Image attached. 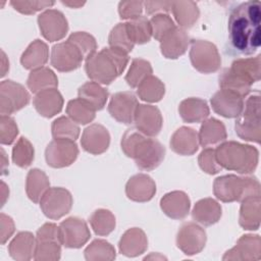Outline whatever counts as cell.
I'll return each mask as SVG.
<instances>
[{
	"label": "cell",
	"instance_id": "1f68e13d",
	"mask_svg": "<svg viewBox=\"0 0 261 261\" xmlns=\"http://www.w3.org/2000/svg\"><path fill=\"white\" fill-rule=\"evenodd\" d=\"M260 196L250 197L242 201L239 223L246 230H256L260 226Z\"/></svg>",
	"mask_w": 261,
	"mask_h": 261
},
{
	"label": "cell",
	"instance_id": "6da1fadb",
	"mask_svg": "<svg viewBox=\"0 0 261 261\" xmlns=\"http://www.w3.org/2000/svg\"><path fill=\"white\" fill-rule=\"evenodd\" d=\"M260 2L247 1L233 7L228 18L227 52L252 55L260 47Z\"/></svg>",
	"mask_w": 261,
	"mask_h": 261
},
{
	"label": "cell",
	"instance_id": "603a6c76",
	"mask_svg": "<svg viewBox=\"0 0 261 261\" xmlns=\"http://www.w3.org/2000/svg\"><path fill=\"white\" fill-rule=\"evenodd\" d=\"M161 210L172 219H184L190 211L189 196L182 191H173L165 194L160 200Z\"/></svg>",
	"mask_w": 261,
	"mask_h": 261
},
{
	"label": "cell",
	"instance_id": "816d5d0a",
	"mask_svg": "<svg viewBox=\"0 0 261 261\" xmlns=\"http://www.w3.org/2000/svg\"><path fill=\"white\" fill-rule=\"evenodd\" d=\"M198 163L200 168L208 174L218 173L222 169L216 159L214 148H204L198 157Z\"/></svg>",
	"mask_w": 261,
	"mask_h": 261
},
{
	"label": "cell",
	"instance_id": "ffe728a7",
	"mask_svg": "<svg viewBox=\"0 0 261 261\" xmlns=\"http://www.w3.org/2000/svg\"><path fill=\"white\" fill-rule=\"evenodd\" d=\"M110 144V135L105 126L93 123L87 126L82 135L81 145L83 149L93 155L104 153Z\"/></svg>",
	"mask_w": 261,
	"mask_h": 261
},
{
	"label": "cell",
	"instance_id": "7bdbcfd3",
	"mask_svg": "<svg viewBox=\"0 0 261 261\" xmlns=\"http://www.w3.org/2000/svg\"><path fill=\"white\" fill-rule=\"evenodd\" d=\"M153 72L151 63L142 58L133 59L127 73L125 74V82L130 88H138V86Z\"/></svg>",
	"mask_w": 261,
	"mask_h": 261
},
{
	"label": "cell",
	"instance_id": "6125c7cd",
	"mask_svg": "<svg viewBox=\"0 0 261 261\" xmlns=\"http://www.w3.org/2000/svg\"><path fill=\"white\" fill-rule=\"evenodd\" d=\"M151 258H155V259H166L164 256H161V255H150V256H147V257H145V259H151Z\"/></svg>",
	"mask_w": 261,
	"mask_h": 261
},
{
	"label": "cell",
	"instance_id": "bcb514c9",
	"mask_svg": "<svg viewBox=\"0 0 261 261\" xmlns=\"http://www.w3.org/2000/svg\"><path fill=\"white\" fill-rule=\"evenodd\" d=\"M34 156L35 151L31 142L24 137L19 138L12 149L13 163L21 168H27L34 161Z\"/></svg>",
	"mask_w": 261,
	"mask_h": 261
},
{
	"label": "cell",
	"instance_id": "db71d44e",
	"mask_svg": "<svg viewBox=\"0 0 261 261\" xmlns=\"http://www.w3.org/2000/svg\"><path fill=\"white\" fill-rule=\"evenodd\" d=\"M144 8L142 1H121L118 4V13L121 19H134L141 16Z\"/></svg>",
	"mask_w": 261,
	"mask_h": 261
},
{
	"label": "cell",
	"instance_id": "7c38bea8",
	"mask_svg": "<svg viewBox=\"0 0 261 261\" xmlns=\"http://www.w3.org/2000/svg\"><path fill=\"white\" fill-rule=\"evenodd\" d=\"M59 236L62 246L77 249L89 241L91 232L84 219L71 216L59 224Z\"/></svg>",
	"mask_w": 261,
	"mask_h": 261
},
{
	"label": "cell",
	"instance_id": "f1b7e54d",
	"mask_svg": "<svg viewBox=\"0 0 261 261\" xmlns=\"http://www.w3.org/2000/svg\"><path fill=\"white\" fill-rule=\"evenodd\" d=\"M221 206L212 198L199 200L192 211L193 219L205 226L216 223L221 217Z\"/></svg>",
	"mask_w": 261,
	"mask_h": 261
},
{
	"label": "cell",
	"instance_id": "c3c4849f",
	"mask_svg": "<svg viewBox=\"0 0 261 261\" xmlns=\"http://www.w3.org/2000/svg\"><path fill=\"white\" fill-rule=\"evenodd\" d=\"M67 40L71 42L81 51L85 60L88 59L91 55H93L96 52V49H97L96 40L89 33L75 32V33H72Z\"/></svg>",
	"mask_w": 261,
	"mask_h": 261
},
{
	"label": "cell",
	"instance_id": "f6af8a7d",
	"mask_svg": "<svg viewBox=\"0 0 261 261\" xmlns=\"http://www.w3.org/2000/svg\"><path fill=\"white\" fill-rule=\"evenodd\" d=\"M85 258L89 261L115 259L114 247L105 240H94L85 250Z\"/></svg>",
	"mask_w": 261,
	"mask_h": 261
},
{
	"label": "cell",
	"instance_id": "e575fe53",
	"mask_svg": "<svg viewBox=\"0 0 261 261\" xmlns=\"http://www.w3.org/2000/svg\"><path fill=\"white\" fill-rule=\"evenodd\" d=\"M27 86L34 94L48 89L58 87V79L54 71L49 67H41L32 70L27 80Z\"/></svg>",
	"mask_w": 261,
	"mask_h": 261
},
{
	"label": "cell",
	"instance_id": "4fadbf2b",
	"mask_svg": "<svg viewBox=\"0 0 261 261\" xmlns=\"http://www.w3.org/2000/svg\"><path fill=\"white\" fill-rule=\"evenodd\" d=\"M85 60L81 51L68 40L55 44L51 49V65L61 72H69L79 68Z\"/></svg>",
	"mask_w": 261,
	"mask_h": 261
},
{
	"label": "cell",
	"instance_id": "d4e9b609",
	"mask_svg": "<svg viewBox=\"0 0 261 261\" xmlns=\"http://www.w3.org/2000/svg\"><path fill=\"white\" fill-rule=\"evenodd\" d=\"M199 145L198 133L188 126L177 128L170 139V148L178 155H193L198 151Z\"/></svg>",
	"mask_w": 261,
	"mask_h": 261
},
{
	"label": "cell",
	"instance_id": "f35d334b",
	"mask_svg": "<svg viewBox=\"0 0 261 261\" xmlns=\"http://www.w3.org/2000/svg\"><path fill=\"white\" fill-rule=\"evenodd\" d=\"M137 94L143 101L155 103L163 98L165 86L158 77L151 74L138 86Z\"/></svg>",
	"mask_w": 261,
	"mask_h": 261
},
{
	"label": "cell",
	"instance_id": "8d00e7d4",
	"mask_svg": "<svg viewBox=\"0 0 261 261\" xmlns=\"http://www.w3.org/2000/svg\"><path fill=\"white\" fill-rule=\"evenodd\" d=\"M219 87L223 90H228L239 94L243 98L247 97L251 91L252 85L244 77L233 72L229 67L224 68L218 76Z\"/></svg>",
	"mask_w": 261,
	"mask_h": 261
},
{
	"label": "cell",
	"instance_id": "94428289",
	"mask_svg": "<svg viewBox=\"0 0 261 261\" xmlns=\"http://www.w3.org/2000/svg\"><path fill=\"white\" fill-rule=\"evenodd\" d=\"M1 154H2V173H4V171H5V166H7L8 165V161H6V154H5V152H4V150L3 149H1Z\"/></svg>",
	"mask_w": 261,
	"mask_h": 261
},
{
	"label": "cell",
	"instance_id": "ac0fdd59",
	"mask_svg": "<svg viewBox=\"0 0 261 261\" xmlns=\"http://www.w3.org/2000/svg\"><path fill=\"white\" fill-rule=\"evenodd\" d=\"M136 128L148 137L157 136L162 127L163 118L160 110L153 105L139 104L135 113Z\"/></svg>",
	"mask_w": 261,
	"mask_h": 261
},
{
	"label": "cell",
	"instance_id": "8fae6325",
	"mask_svg": "<svg viewBox=\"0 0 261 261\" xmlns=\"http://www.w3.org/2000/svg\"><path fill=\"white\" fill-rule=\"evenodd\" d=\"M79 155L75 141L67 139H54L45 150V159L49 166L62 168L72 164Z\"/></svg>",
	"mask_w": 261,
	"mask_h": 261
},
{
	"label": "cell",
	"instance_id": "30bf717a",
	"mask_svg": "<svg viewBox=\"0 0 261 261\" xmlns=\"http://www.w3.org/2000/svg\"><path fill=\"white\" fill-rule=\"evenodd\" d=\"M30 94L27 89L13 81L6 80L0 84V113L1 115H10L30 102Z\"/></svg>",
	"mask_w": 261,
	"mask_h": 261
},
{
	"label": "cell",
	"instance_id": "680465c9",
	"mask_svg": "<svg viewBox=\"0 0 261 261\" xmlns=\"http://www.w3.org/2000/svg\"><path fill=\"white\" fill-rule=\"evenodd\" d=\"M1 187H2V202H1V205L3 206L5 204V201L9 195V190L7 188V186L5 185L4 181L1 182Z\"/></svg>",
	"mask_w": 261,
	"mask_h": 261
},
{
	"label": "cell",
	"instance_id": "60d3db41",
	"mask_svg": "<svg viewBox=\"0 0 261 261\" xmlns=\"http://www.w3.org/2000/svg\"><path fill=\"white\" fill-rule=\"evenodd\" d=\"M128 36L132 42L136 44H145L151 40L152 30L150 20L146 16H139L137 18L127 20L125 22Z\"/></svg>",
	"mask_w": 261,
	"mask_h": 261
},
{
	"label": "cell",
	"instance_id": "ba28073f",
	"mask_svg": "<svg viewBox=\"0 0 261 261\" xmlns=\"http://www.w3.org/2000/svg\"><path fill=\"white\" fill-rule=\"evenodd\" d=\"M191 63L201 73L217 71L221 65V58L217 47L206 40H191Z\"/></svg>",
	"mask_w": 261,
	"mask_h": 261
},
{
	"label": "cell",
	"instance_id": "ab89813d",
	"mask_svg": "<svg viewBox=\"0 0 261 261\" xmlns=\"http://www.w3.org/2000/svg\"><path fill=\"white\" fill-rule=\"evenodd\" d=\"M66 114L77 124H87L94 120L96 110L87 102L80 98L68 101L66 105Z\"/></svg>",
	"mask_w": 261,
	"mask_h": 261
},
{
	"label": "cell",
	"instance_id": "7402d4cb",
	"mask_svg": "<svg viewBox=\"0 0 261 261\" xmlns=\"http://www.w3.org/2000/svg\"><path fill=\"white\" fill-rule=\"evenodd\" d=\"M191 39L186 30L175 27L160 42V50L162 55L168 59H176L186 53Z\"/></svg>",
	"mask_w": 261,
	"mask_h": 261
},
{
	"label": "cell",
	"instance_id": "5bb4252c",
	"mask_svg": "<svg viewBox=\"0 0 261 261\" xmlns=\"http://www.w3.org/2000/svg\"><path fill=\"white\" fill-rule=\"evenodd\" d=\"M207 236L200 225L195 222H185L176 234V245L186 255L192 256L200 253L206 244Z\"/></svg>",
	"mask_w": 261,
	"mask_h": 261
},
{
	"label": "cell",
	"instance_id": "e0dca14e",
	"mask_svg": "<svg viewBox=\"0 0 261 261\" xmlns=\"http://www.w3.org/2000/svg\"><path fill=\"white\" fill-rule=\"evenodd\" d=\"M223 260H245L257 261L261 259V239L258 234H244L242 236L236 246L222 257Z\"/></svg>",
	"mask_w": 261,
	"mask_h": 261
},
{
	"label": "cell",
	"instance_id": "d6986e66",
	"mask_svg": "<svg viewBox=\"0 0 261 261\" xmlns=\"http://www.w3.org/2000/svg\"><path fill=\"white\" fill-rule=\"evenodd\" d=\"M244 98L237 93L220 89L211 98L213 110L226 118L238 117L244 108Z\"/></svg>",
	"mask_w": 261,
	"mask_h": 261
},
{
	"label": "cell",
	"instance_id": "d6a6232c",
	"mask_svg": "<svg viewBox=\"0 0 261 261\" xmlns=\"http://www.w3.org/2000/svg\"><path fill=\"white\" fill-rule=\"evenodd\" d=\"M50 189V181L46 173L38 168L28 172L25 179V192L31 201L40 203L44 194Z\"/></svg>",
	"mask_w": 261,
	"mask_h": 261
},
{
	"label": "cell",
	"instance_id": "11a10c76",
	"mask_svg": "<svg viewBox=\"0 0 261 261\" xmlns=\"http://www.w3.org/2000/svg\"><path fill=\"white\" fill-rule=\"evenodd\" d=\"M172 1H146L144 8L149 15L167 14L171 10Z\"/></svg>",
	"mask_w": 261,
	"mask_h": 261
},
{
	"label": "cell",
	"instance_id": "6f0895ef",
	"mask_svg": "<svg viewBox=\"0 0 261 261\" xmlns=\"http://www.w3.org/2000/svg\"><path fill=\"white\" fill-rule=\"evenodd\" d=\"M1 55H2V58H1V63H2V66H1V76H4L6 74V72L9 70V61L7 60L6 55H5L3 50L1 51Z\"/></svg>",
	"mask_w": 261,
	"mask_h": 261
},
{
	"label": "cell",
	"instance_id": "277c9868",
	"mask_svg": "<svg viewBox=\"0 0 261 261\" xmlns=\"http://www.w3.org/2000/svg\"><path fill=\"white\" fill-rule=\"evenodd\" d=\"M215 155L222 168L241 174L252 173L256 169L259 160V152L255 147L234 141L220 144L215 149Z\"/></svg>",
	"mask_w": 261,
	"mask_h": 261
},
{
	"label": "cell",
	"instance_id": "484cf974",
	"mask_svg": "<svg viewBox=\"0 0 261 261\" xmlns=\"http://www.w3.org/2000/svg\"><path fill=\"white\" fill-rule=\"evenodd\" d=\"M198 138L199 144L203 148H214L225 142L227 135L225 126L220 120L209 118L203 121Z\"/></svg>",
	"mask_w": 261,
	"mask_h": 261
},
{
	"label": "cell",
	"instance_id": "d590c367",
	"mask_svg": "<svg viewBox=\"0 0 261 261\" xmlns=\"http://www.w3.org/2000/svg\"><path fill=\"white\" fill-rule=\"evenodd\" d=\"M79 98L87 102L96 111L104 108L108 100V91L100 84L95 82H87L80 87Z\"/></svg>",
	"mask_w": 261,
	"mask_h": 261
},
{
	"label": "cell",
	"instance_id": "2e32d148",
	"mask_svg": "<svg viewBox=\"0 0 261 261\" xmlns=\"http://www.w3.org/2000/svg\"><path fill=\"white\" fill-rule=\"evenodd\" d=\"M139 105L136 95L128 91L117 92L112 95L109 104L108 112L116 121L124 124L134 122L135 113Z\"/></svg>",
	"mask_w": 261,
	"mask_h": 261
},
{
	"label": "cell",
	"instance_id": "f907efd6",
	"mask_svg": "<svg viewBox=\"0 0 261 261\" xmlns=\"http://www.w3.org/2000/svg\"><path fill=\"white\" fill-rule=\"evenodd\" d=\"M18 134V127L15 120L9 115L0 117V142L2 145H11Z\"/></svg>",
	"mask_w": 261,
	"mask_h": 261
},
{
	"label": "cell",
	"instance_id": "f546056e",
	"mask_svg": "<svg viewBox=\"0 0 261 261\" xmlns=\"http://www.w3.org/2000/svg\"><path fill=\"white\" fill-rule=\"evenodd\" d=\"M49 58V49L45 42L37 39L33 41L23 51L20 57V63L25 69L35 70L47 63Z\"/></svg>",
	"mask_w": 261,
	"mask_h": 261
},
{
	"label": "cell",
	"instance_id": "52a82bcc",
	"mask_svg": "<svg viewBox=\"0 0 261 261\" xmlns=\"http://www.w3.org/2000/svg\"><path fill=\"white\" fill-rule=\"evenodd\" d=\"M60 255L59 225L47 222L37 230L34 259L37 261H56L60 259Z\"/></svg>",
	"mask_w": 261,
	"mask_h": 261
},
{
	"label": "cell",
	"instance_id": "7a4b0ae2",
	"mask_svg": "<svg viewBox=\"0 0 261 261\" xmlns=\"http://www.w3.org/2000/svg\"><path fill=\"white\" fill-rule=\"evenodd\" d=\"M121 149L127 157L135 160L139 169L144 171L158 167L165 156V148L159 141L136 127H130L123 134Z\"/></svg>",
	"mask_w": 261,
	"mask_h": 261
},
{
	"label": "cell",
	"instance_id": "f5cc1de1",
	"mask_svg": "<svg viewBox=\"0 0 261 261\" xmlns=\"http://www.w3.org/2000/svg\"><path fill=\"white\" fill-rule=\"evenodd\" d=\"M53 1H10V5L22 14H34L45 8H50L54 5Z\"/></svg>",
	"mask_w": 261,
	"mask_h": 261
},
{
	"label": "cell",
	"instance_id": "681fc988",
	"mask_svg": "<svg viewBox=\"0 0 261 261\" xmlns=\"http://www.w3.org/2000/svg\"><path fill=\"white\" fill-rule=\"evenodd\" d=\"M152 37L161 42L162 39L168 35L176 25L168 14H156L150 19Z\"/></svg>",
	"mask_w": 261,
	"mask_h": 261
},
{
	"label": "cell",
	"instance_id": "91938a15",
	"mask_svg": "<svg viewBox=\"0 0 261 261\" xmlns=\"http://www.w3.org/2000/svg\"><path fill=\"white\" fill-rule=\"evenodd\" d=\"M62 4H64L65 6H68L70 8H80L83 5H85V2H77V1H73V2H69V1H62Z\"/></svg>",
	"mask_w": 261,
	"mask_h": 261
},
{
	"label": "cell",
	"instance_id": "3957f363",
	"mask_svg": "<svg viewBox=\"0 0 261 261\" xmlns=\"http://www.w3.org/2000/svg\"><path fill=\"white\" fill-rule=\"evenodd\" d=\"M128 55L121 50L107 47L95 52L85 62L88 77L100 85H109L125 69Z\"/></svg>",
	"mask_w": 261,
	"mask_h": 261
},
{
	"label": "cell",
	"instance_id": "9a60e30c",
	"mask_svg": "<svg viewBox=\"0 0 261 261\" xmlns=\"http://www.w3.org/2000/svg\"><path fill=\"white\" fill-rule=\"evenodd\" d=\"M38 24L43 37L49 42H56L65 37L68 22L64 14L57 9H47L38 16Z\"/></svg>",
	"mask_w": 261,
	"mask_h": 261
},
{
	"label": "cell",
	"instance_id": "cb8c5ba5",
	"mask_svg": "<svg viewBox=\"0 0 261 261\" xmlns=\"http://www.w3.org/2000/svg\"><path fill=\"white\" fill-rule=\"evenodd\" d=\"M33 104L40 115L49 118L62 110L63 97L57 88L48 89L37 93Z\"/></svg>",
	"mask_w": 261,
	"mask_h": 261
},
{
	"label": "cell",
	"instance_id": "83f0119b",
	"mask_svg": "<svg viewBox=\"0 0 261 261\" xmlns=\"http://www.w3.org/2000/svg\"><path fill=\"white\" fill-rule=\"evenodd\" d=\"M181 119L189 123L203 122L209 116L210 110L207 102L200 98H187L178 106Z\"/></svg>",
	"mask_w": 261,
	"mask_h": 261
},
{
	"label": "cell",
	"instance_id": "b9f144b4",
	"mask_svg": "<svg viewBox=\"0 0 261 261\" xmlns=\"http://www.w3.org/2000/svg\"><path fill=\"white\" fill-rule=\"evenodd\" d=\"M89 222L98 236H108L115 228V216L107 209L95 210L90 216Z\"/></svg>",
	"mask_w": 261,
	"mask_h": 261
},
{
	"label": "cell",
	"instance_id": "9c48e42d",
	"mask_svg": "<svg viewBox=\"0 0 261 261\" xmlns=\"http://www.w3.org/2000/svg\"><path fill=\"white\" fill-rule=\"evenodd\" d=\"M72 196L64 188H50L40 201V207L44 215L50 219L57 220L66 215L72 207Z\"/></svg>",
	"mask_w": 261,
	"mask_h": 261
},
{
	"label": "cell",
	"instance_id": "836d02e7",
	"mask_svg": "<svg viewBox=\"0 0 261 261\" xmlns=\"http://www.w3.org/2000/svg\"><path fill=\"white\" fill-rule=\"evenodd\" d=\"M172 14L179 28L191 29L200 16L198 5L194 1H172Z\"/></svg>",
	"mask_w": 261,
	"mask_h": 261
},
{
	"label": "cell",
	"instance_id": "4316f807",
	"mask_svg": "<svg viewBox=\"0 0 261 261\" xmlns=\"http://www.w3.org/2000/svg\"><path fill=\"white\" fill-rule=\"evenodd\" d=\"M119 252L127 257H137L148 248L146 233L139 227L128 228L120 238L118 244Z\"/></svg>",
	"mask_w": 261,
	"mask_h": 261
},
{
	"label": "cell",
	"instance_id": "44dd1931",
	"mask_svg": "<svg viewBox=\"0 0 261 261\" xmlns=\"http://www.w3.org/2000/svg\"><path fill=\"white\" fill-rule=\"evenodd\" d=\"M156 193V184L151 176L145 173L133 175L125 185V194L135 202H148Z\"/></svg>",
	"mask_w": 261,
	"mask_h": 261
},
{
	"label": "cell",
	"instance_id": "5b68a950",
	"mask_svg": "<svg viewBox=\"0 0 261 261\" xmlns=\"http://www.w3.org/2000/svg\"><path fill=\"white\" fill-rule=\"evenodd\" d=\"M214 196L225 203L242 202L250 197L260 196V182L254 176L222 175L213 184Z\"/></svg>",
	"mask_w": 261,
	"mask_h": 261
},
{
	"label": "cell",
	"instance_id": "74e56055",
	"mask_svg": "<svg viewBox=\"0 0 261 261\" xmlns=\"http://www.w3.org/2000/svg\"><path fill=\"white\" fill-rule=\"evenodd\" d=\"M260 55H257L256 57L237 59L231 63L229 68L253 85L260 80Z\"/></svg>",
	"mask_w": 261,
	"mask_h": 261
},
{
	"label": "cell",
	"instance_id": "9f6ffc18",
	"mask_svg": "<svg viewBox=\"0 0 261 261\" xmlns=\"http://www.w3.org/2000/svg\"><path fill=\"white\" fill-rule=\"evenodd\" d=\"M0 220H1V244L4 245L14 232V222L10 216L4 213H1Z\"/></svg>",
	"mask_w": 261,
	"mask_h": 261
},
{
	"label": "cell",
	"instance_id": "ee69618b",
	"mask_svg": "<svg viewBox=\"0 0 261 261\" xmlns=\"http://www.w3.org/2000/svg\"><path fill=\"white\" fill-rule=\"evenodd\" d=\"M52 137L54 139H67L75 141L81 133L80 126L68 116H60L52 122Z\"/></svg>",
	"mask_w": 261,
	"mask_h": 261
},
{
	"label": "cell",
	"instance_id": "8992f818",
	"mask_svg": "<svg viewBox=\"0 0 261 261\" xmlns=\"http://www.w3.org/2000/svg\"><path fill=\"white\" fill-rule=\"evenodd\" d=\"M261 103L260 95L250 96L244 103L242 113L236 120L234 129L237 135L249 142L259 144L261 138Z\"/></svg>",
	"mask_w": 261,
	"mask_h": 261
},
{
	"label": "cell",
	"instance_id": "7dc6e473",
	"mask_svg": "<svg viewBox=\"0 0 261 261\" xmlns=\"http://www.w3.org/2000/svg\"><path fill=\"white\" fill-rule=\"evenodd\" d=\"M108 44L109 47L121 50L126 54L134 49L135 44L128 36L125 22H119L111 30L108 37Z\"/></svg>",
	"mask_w": 261,
	"mask_h": 261
},
{
	"label": "cell",
	"instance_id": "4dcf8cb0",
	"mask_svg": "<svg viewBox=\"0 0 261 261\" xmlns=\"http://www.w3.org/2000/svg\"><path fill=\"white\" fill-rule=\"evenodd\" d=\"M36 237L30 231L18 232L8 246L10 256L16 261H28L34 258Z\"/></svg>",
	"mask_w": 261,
	"mask_h": 261
}]
</instances>
